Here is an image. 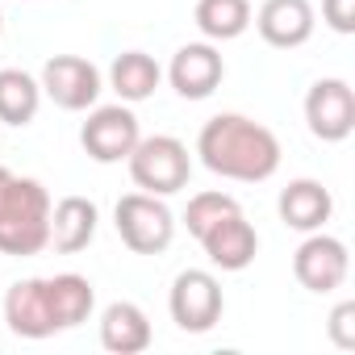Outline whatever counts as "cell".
Listing matches in <instances>:
<instances>
[{
  "mask_svg": "<svg viewBox=\"0 0 355 355\" xmlns=\"http://www.w3.org/2000/svg\"><path fill=\"white\" fill-rule=\"evenodd\" d=\"M197 155L201 163L222 175V180L239 184H263L280 167V138L243 113H218L201 125L197 134Z\"/></svg>",
  "mask_w": 355,
  "mask_h": 355,
  "instance_id": "1",
  "label": "cell"
},
{
  "mask_svg": "<svg viewBox=\"0 0 355 355\" xmlns=\"http://www.w3.org/2000/svg\"><path fill=\"white\" fill-rule=\"evenodd\" d=\"M46 247H51V193L30 175L0 167V251L30 259Z\"/></svg>",
  "mask_w": 355,
  "mask_h": 355,
  "instance_id": "2",
  "label": "cell"
},
{
  "mask_svg": "<svg viewBox=\"0 0 355 355\" xmlns=\"http://www.w3.org/2000/svg\"><path fill=\"white\" fill-rule=\"evenodd\" d=\"M125 163H130V180L150 197H171L189 189V175H193V155L175 134L138 138Z\"/></svg>",
  "mask_w": 355,
  "mask_h": 355,
  "instance_id": "3",
  "label": "cell"
},
{
  "mask_svg": "<svg viewBox=\"0 0 355 355\" xmlns=\"http://www.w3.org/2000/svg\"><path fill=\"white\" fill-rule=\"evenodd\" d=\"M113 226L134 255H163L175 239V214L150 193H125L113 209Z\"/></svg>",
  "mask_w": 355,
  "mask_h": 355,
  "instance_id": "4",
  "label": "cell"
},
{
  "mask_svg": "<svg viewBox=\"0 0 355 355\" xmlns=\"http://www.w3.org/2000/svg\"><path fill=\"white\" fill-rule=\"evenodd\" d=\"M167 309H171V322L180 326L184 334H205L222 322V309H226V297H222V284L214 272L205 268H184L180 276L171 280V293H167Z\"/></svg>",
  "mask_w": 355,
  "mask_h": 355,
  "instance_id": "5",
  "label": "cell"
},
{
  "mask_svg": "<svg viewBox=\"0 0 355 355\" xmlns=\"http://www.w3.org/2000/svg\"><path fill=\"white\" fill-rule=\"evenodd\" d=\"M38 84H42V96H51L67 113L92 109L101 101V88H105L101 67L92 59H84V55H55V59H46Z\"/></svg>",
  "mask_w": 355,
  "mask_h": 355,
  "instance_id": "6",
  "label": "cell"
},
{
  "mask_svg": "<svg viewBox=\"0 0 355 355\" xmlns=\"http://www.w3.org/2000/svg\"><path fill=\"white\" fill-rule=\"evenodd\" d=\"M138 138H142V130H138V117L125 101L121 105H92L88 121L80 125V146L96 163H125Z\"/></svg>",
  "mask_w": 355,
  "mask_h": 355,
  "instance_id": "7",
  "label": "cell"
},
{
  "mask_svg": "<svg viewBox=\"0 0 355 355\" xmlns=\"http://www.w3.org/2000/svg\"><path fill=\"white\" fill-rule=\"evenodd\" d=\"M347 272H351L347 243L334 239V234H326V230L305 234V243H301L297 255H293V276H297V284L309 288V293H322V297L334 293V288H343Z\"/></svg>",
  "mask_w": 355,
  "mask_h": 355,
  "instance_id": "8",
  "label": "cell"
},
{
  "mask_svg": "<svg viewBox=\"0 0 355 355\" xmlns=\"http://www.w3.org/2000/svg\"><path fill=\"white\" fill-rule=\"evenodd\" d=\"M305 125L318 142H343L355 130V92L347 80L326 76L305 92Z\"/></svg>",
  "mask_w": 355,
  "mask_h": 355,
  "instance_id": "9",
  "label": "cell"
},
{
  "mask_svg": "<svg viewBox=\"0 0 355 355\" xmlns=\"http://www.w3.org/2000/svg\"><path fill=\"white\" fill-rule=\"evenodd\" d=\"M167 80L184 101H209L226 80V59L214 42H189L171 55Z\"/></svg>",
  "mask_w": 355,
  "mask_h": 355,
  "instance_id": "10",
  "label": "cell"
},
{
  "mask_svg": "<svg viewBox=\"0 0 355 355\" xmlns=\"http://www.w3.org/2000/svg\"><path fill=\"white\" fill-rule=\"evenodd\" d=\"M197 243L205 247L209 263H214V268H222V272H247V268L255 263V255H259V234H255V226L247 222V214H243V209H234V214L218 218V222L197 239Z\"/></svg>",
  "mask_w": 355,
  "mask_h": 355,
  "instance_id": "11",
  "label": "cell"
},
{
  "mask_svg": "<svg viewBox=\"0 0 355 355\" xmlns=\"http://www.w3.org/2000/svg\"><path fill=\"white\" fill-rule=\"evenodd\" d=\"M5 322H9V330L17 338H51V334H59V322H55V309H51V297H46V276H30V280L9 284Z\"/></svg>",
  "mask_w": 355,
  "mask_h": 355,
  "instance_id": "12",
  "label": "cell"
},
{
  "mask_svg": "<svg viewBox=\"0 0 355 355\" xmlns=\"http://www.w3.org/2000/svg\"><path fill=\"white\" fill-rule=\"evenodd\" d=\"M318 13L309 0H263L259 13H255V30L268 46L276 51H297L313 38Z\"/></svg>",
  "mask_w": 355,
  "mask_h": 355,
  "instance_id": "13",
  "label": "cell"
},
{
  "mask_svg": "<svg viewBox=\"0 0 355 355\" xmlns=\"http://www.w3.org/2000/svg\"><path fill=\"white\" fill-rule=\"evenodd\" d=\"M276 209H280V222H284L288 230L313 234V230H322V226L330 222L334 197H330V189H326L322 180H309V175H301V180H288V184L280 189Z\"/></svg>",
  "mask_w": 355,
  "mask_h": 355,
  "instance_id": "14",
  "label": "cell"
},
{
  "mask_svg": "<svg viewBox=\"0 0 355 355\" xmlns=\"http://www.w3.org/2000/svg\"><path fill=\"white\" fill-rule=\"evenodd\" d=\"M150 343H155V330H150V318H146L142 305H134V301L105 305V313H101V347L105 351H113V355H142Z\"/></svg>",
  "mask_w": 355,
  "mask_h": 355,
  "instance_id": "15",
  "label": "cell"
},
{
  "mask_svg": "<svg viewBox=\"0 0 355 355\" xmlns=\"http://www.w3.org/2000/svg\"><path fill=\"white\" fill-rule=\"evenodd\" d=\"M96 222H101L96 201H88V197H63L59 205H51V247L59 255H80L96 239Z\"/></svg>",
  "mask_w": 355,
  "mask_h": 355,
  "instance_id": "16",
  "label": "cell"
},
{
  "mask_svg": "<svg viewBox=\"0 0 355 355\" xmlns=\"http://www.w3.org/2000/svg\"><path fill=\"white\" fill-rule=\"evenodd\" d=\"M46 297H51V309H55L59 330H76V326L88 322L92 309H96V288H92V280L80 276V272L46 276Z\"/></svg>",
  "mask_w": 355,
  "mask_h": 355,
  "instance_id": "17",
  "label": "cell"
},
{
  "mask_svg": "<svg viewBox=\"0 0 355 355\" xmlns=\"http://www.w3.org/2000/svg\"><path fill=\"white\" fill-rule=\"evenodd\" d=\"M163 80V67L146 55V51H121L109 67V88L125 101V105H138V101H150L155 88Z\"/></svg>",
  "mask_w": 355,
  "mask_h": 355,
  "instance_id": "18",
  "label": "cell"
},
{
  "mask_svg": "<svg viewBox=\"0 0 355 355\" xmlns=\"http://www.w3.org/2000/svg\"><path fill=\"white\" fill-rule=\"evenodd\" d=\"M42 109V84L21 67H0V121L30 125Z\"/></svg>",
  "mask_w": 355,
  "mask_h": 355,
  "instance_id": "19",
  "label": "cell"
},
{
  "mask_svg": "<svg viewBox=\"0 0 355 355\" xmlns=\"http://www.w3.org/2000/svg\"><path fill=\"white\" fill-rule=\"evenodd\" d=\"M193 21L205 42H234L251 26V0H197Z\"/></svg>",
  "mask_w": 355,
  "mask_h": 355,
  "instance_id": "20",
  "label": "cell"
},
{
  "mask_svg": "<svg viewBox=\"0 0 355 355\" xmlns=\"http://www.w3.org/2000/svg\"><path fill=\"white\" fill-rule=\"evenodd\" d=\"M234 209H243L230 193H218V189H209V193H197V197H189V209H184V226H189V234L193 239H201L218 218H226V214H234Z\"/></svg>",
  "mask_w": 355,
  "mask_h": 355,
  "instance_id": "21",
  "label": "cell"
},
{
  "mask_svg": "<svg viewBox=\"0 0 355 355\" xmlns=\"http://www.w3.org/2000/svg\"><path fill=\"white\" fill-rule=\"evenodd\" d=\"M330 338H334V347H343V351H351L355 347V301H338L334 309H330Z\"/></svg>",
  "mask_w": 355,
  "mask_h": 355,
  "instance_id": "22",
  "label": "cell"
},
{
  "mask_svg": "<svg viewBox=\"0 0 355 355\" xmlns=\"http://www.w3.org/2000/svg\"><path fill=\"white\" fill-rule=\"evenodd\" d=\"M322 21L334 34H355V0H322Z\"/></svg>",
  "mask_w": 355,
  "mask_h": 355,
  "instance_id": "23",
  "label": "cell"
},
{
  "mask_svg": "<svg viewBox=\"0 0 355 355\" xmlns=\"http://www.w3.org/2000/svg\"><path fill=\"white\" fill-rule=\"evenodd\" d=\"M0 30H5V13H0Z\"/></svg>",
  "mask_w": 355,
  "mask_h": 355,
  "instance_id": "24",
  "label": "cell"
}]
</instances>
